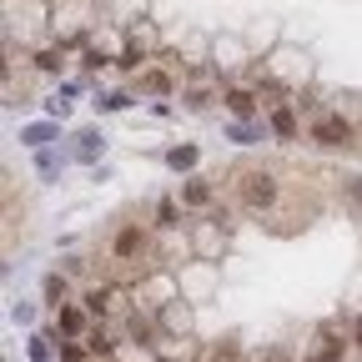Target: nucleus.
<instances>
[{"mask_svg":"<svg viewBox=\"0 0 362 362\" xmlns=\"http://www.w3.org/2000/svg\"><path fill=\"white\" fill-rule=\"evenodd\" d=\"M166 327H176V332H187L192 322H187V312H181V307H166Z\"/></svg>","mask_w":362,"mask_h":362,"instance_id":"obj_18","label":"nucleus"},{"mask_svg":"<svg viewBox=\"0 0 362 362\" xmlns=\"http://www.w3.org/2000/svg\"><path fill=\"white\" fill-rule=\"evenodd\" d=\"M272 131H277L282 141H292L297 136V111L292 106H272Z\"/></svg>","mask_w":362,"mask_h":362,"instance_id":"obj_5","label":"nucleus"},{"mask_svg":"<svg viewBox=\"0 0 362 362\" xmlns=\"http://www.w3.org/2000/svg\"><path fill=\"white\" fill-rule=\"evenodd\" d=\"M302 362H342V342H332V332H322L317 337V352L302 357Z\"/></svg>","mask_w":362,"mask_h":362,"instance_id":"obj_9","label":"nucleus"},{"mask_svg":"<svg viewBox=\"0 0 362 362\" xmlns=\"http://www.w3.org/2000/svg\"><path fill=\"white\" fill-rule=\"evenodd\" d=\"M242 202H247L252 211H267L272 202H277V181H272L267 171H247V176H242Z\"/></svg>","mask_w":362,"mask_h":362,"instance_id":"obj_1","label":"nucleus"},{"mask_svg":"<svg viewBox=\"0 0 362 362\" xmlns=\"http://www.w3.org/2000/svg\"><path fill=\"white\" fill-rule=\"evenodd\" d=\"M141 90H151V96H166V90H171V76H166V71H146V76H141Z\"/></svg>","mask_w":362,"mask_h":362,"instance_id":"obj_14","label":"nucleus"},{"mask_svg":"<svg viewBox=\"0 0 362 362\" xmlns=\"http://www.w3.org/2000/svg\"><path fill=\"white\" fill-rule=\"evenodd\" d=\"M30 357H35V362H51V347H45V337H30Z\"/></svg>","mask_w":362,"mask_h":362,"instance_id":"obj_20","label":"nucleus"},{"mask_svg":"<svg viewBox=\"0 0 362 362\" xmlns=\"http://www.w3.org/2000/svg\"><path fill=\"white\" fill-rule=\"evenodd\" d=\"M156 216H161V226H176V202H171V197H166V202H161V206H156Z\"/></svg>","mask_w":362,"mask_h":362,"instance_id":"obj_19","label":"nucleus"},{"mask_svg":"<svg viewBox=\"0 0 362 362\" xmlns=\"http://www.w3.org/2000/svg\"><path fill=\"white\" fill-rule=\"evenodd\" d=\"M101 146H106V136H101V131H90V126L76 136V156H81V161H96V156H101Z\"/></svg>","mask_w":362,"mask_h":362,"instance_id":"obj_4","label":"nucleus"},{"mask_svg":"<svg viewBox=\"0 0 362 362\" xmlns=\"http://www.w3.org/2000/svg\"><path fill=\"white\" fill-rule=\"evenodd\" d=\"M136 252H146V237H141V226H126L116 237V257H136Z\"/></svg>","mask_w":362,"mask_h":362,"instance_id":"obj_7","label":"nucleus"},{"mask_svg":"<svg viewBox=\"0 0 362 362\" xmlns=\"http://www.w3.org/2000/svg\"><path fill=\"white\" fill-rule=\"evenodd\" d=\"M56 327H61L66 337H81V332H86V307H71V302L56 307Z\"/></svg>","mask_w":362,"mask_h":362,"instance_id":"obj_3","label":"nucleus"},{"mask_svg":"<svg viewBox=\"0 0 362 362\" xmlns=\"http://www.w3.org/2000/svg\"><path fill=\"white\" fill-rule=\"evenodd\" d=\"M21 141L35 146V151H45V146L56 141V126H45V121H40V126H25V131H21Z\"/></svg>","mask_w":362,"mask_h":362,"instance_id":"obj_10","label":"nucleus"},{"mask_svg":"<svg viewBox=\"0 0 362 362\" xmlns=\"http://www.w3.org/2000/svg\"><path fill=\"white\" fill-rule=\"evenodd\" d=\"M352 342H357V352H362V317H357V332H352Z\"/></svg>","mask_w":362,"mask_h":362,"instance_id":"obj_26","label":"nucleus"},{"mask_svg":"<svg viewBox=\"0 0 362 362\" xmlns=\"http://www.w3.org/2000/svg\"><path fill=\"white\" fill-rule=\"evenodd\" d=\"M226 136H232V141H242V146H252V141H257L262 131H257L252 121H237V126H226Z\"/></svg>","mask_w":362,"mask_h":362,"instance_id":"obj_16","label":"nucleus"},{"mask_svg":"<svg viewBox=\"0 0 362 362\" xmlns=\"http://www.w3.org/2000/svg\"><path fill=\"white\" fill-rule=\"evenodd\" d=\"M61 362H86V352L81 347H61Z\"/></svg>","mask_w":362,"mask_h":362,"instance_id":"obj_24","label":"nucleus"},{"mask_svg":"<svg viewBox=\"0 0 362 362\" xmlns=\"http://www.w3.org/2000/svg\"><path fill=\"white\" fill-rule=\"evenodd\" d=\"M197 161H202L197 146H171V151H166V166H171V171H192Z\"/></svg>","mask_w":362,"mask_h":362,"instance_id":"obj_8","label":"nucleus"},{"mask_svg":"<svg viewBox=\"0 0 362 362\" xmlns=\"http://www.w3.org/2000/svg\"><path fill=\"white\" fill-rule=\"evenodd\" d=\"M96 106H101V111H126V106H131V96H126V90H106Z\"/></svg>","mask_w":362,"mask_h":362,"instance_id":"obj_17","label":"nucleus"},{"mask_svg":"<svg viewBox=\"0 0 362 362\" xmlns=\"http://www.w3.org/2000/svg\"><path fill=\"white\" fill-rule=\"evenodd\" d=\"M312 141L337 151V146H347V141H352V126H347L342 116H317V121H312Z\"/></svg>","mask_w":362,"mask_h":362,"instance_id":"obj_2","label":"nucleus"},{"mask_svg":"<svg viewBox=\"0 0 362 362\" xmlns=\"http://www.w3.org/2000/svg\"><path fill=\"white\" fill-rule=\"evenodd\" d=\"M40 292H45V302H51V307H66V277H61V272H51V277L40 282Z\"/></svg>","mask_w":362,"mask_h":362,"instance_id":"obj_12","label":"nucleus"},{"mask_svg":"<svg viewBox=\"0 0 362 362\" xmlns=\"http://www.w3.org/2000/svg\"><path fill=\"white\" fill-rule=\"evenodd\" d=\"M131 337H141V342L151 337V322H146V317H131Z\"/></svg>","mask_w":362,"mask_h":362,"instance_id":"obj_21","label":"nucleus"},{"mask_svg":"<svg viewBox=\"0 0 362 362\" xmlns=\"http://www.w3.org/2000/svg\"><path fill=\"white\" fill-rule=\"evenodd\" d=\"M352 202H357V211H362V176L352 181Z\"/></svg>","mask_w":362,"mask_h":362,"instance_id":"obj_25","label":"nucleus"},{"mask_svg":"<svg viewBox=\"0 0 362 362\" xmlns=\"http://www.w3.org/2000/svg\"><path fill=\"white\" fill-rule=\"evenodd\" d=\"M181 202L187 206H211V187L206 181H187V187H181Z\"/></svg>","mask_w":362,"mask_h":362,"instance_id":"obj_11","label":"nucleus"},{"mask_svg":"<svg viewBox=\"0 0 362 362\" xmlns=\"http://www.w3.org/2000/svg\"><path fill=\"white\" fill-rule=\"evenodd\" d=\"M206 362H242V347H237V342H216V347L206 352Z\"/></svg>","mask_w":362,"mask_h":362,"instance_id":"obj_15","label":"nucleus"},{"mask_svg":"<svg viewBox=\"0 0 362 362\" xmlns=\"http://www.w3.org/2000/svg\"><path fill=\"white\" fill-rule=\"evenodd\" d=\"M226 106H232V116H237V121H252L257 96H252V90H226Z\"/></svg>","mask_w":362,"mask_h":362,"instance_id":"obj_6","label":"nucleus"},{"mask_svg":"<svg viewBox=\"0 0 362 362\" xmlns=\"http://www.w3.org/2000/svg\"><path fill=\"white\" fill-rule=\"evenodd\" d=\"M262 362H292V347H272V352H267Z\"/></svg>","mask_w":362,"mask_h":362,"instance_id":"obj_23","label":"nucleus"},{"mask_svg":"<svg viewBox=\"0 0 362 362\" xmlns=\"http://www.w3.org/2000/svg\"><path fill=\"white\" fill-rule=\"evenodd\" d=\"M35 66H40V71H61V51H45Z\"/></svg>","mask_w":362,"mask_h":362,"instance_id":"obj_22","label":"nucleus"},{"mask_svg":"<svg viewBox=\"0 0 362 362\" xmlns=\"http://www.w3.org/2000/svg\"><path fill=\"white\" fill-rule=\"evenodd\" d=\"M111 302H116V292H111V287H90V292H86V312H106Z\"/></svg>","mask_w":362,"mask_h":362,"instance_id":"obj_13","label":"nucleus"}]
</instances>
